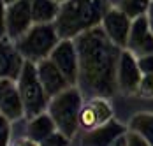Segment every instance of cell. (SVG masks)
<instances>
[{"label": "cell", "mask_w": 153, "mask_h": 146, "mask_svg": "<svg viewBox=\"0 0 153 146\" xmlns=\"http://www.w3.org/2000/svg\"><path fill=\"white\" fill-rule=\"evenodd\" d=\"M33 23H55L60 4L56 0H30Z\"/></svg>", "instance_id": "17"}, {"label": "cell", "mask_w": 153, "mask_h": 146, "mask_svg": "<svg viewBox=\"0 0 153 146\" xmlns=\"http://www.w3.org/2000/svg\"><path fill=\"white\" fill-rule=\"evenodd\" d=\"M152 0H120L118 4H114L118 9H122L127 16H130L132 19H136L143 14H148Z\"/></svg>", "instance_id": "19"}, {"label": "cell", "mask_w": 153, "mask_h": 146, "mask_svg": "<svg viewBox=\"0 0 153 146\" xmlns=\"http://www.w3.org/2000/svg\"><path fill=\"white\" fill-rule=\"evenodd\" d=\"M113 118V107L107 97H88L79 109V132L92 130ZM77 132V134H79Z\"/></svg>", "instance_id": "6"}, {"label": "cell", "mask_w": 153, "mask_h": 146, "mask_svg": "<svg viewBox=\"0 0 153 146\" xmlns=\"http://www.w3.org/2000/svg\"><path fill=\"white\" fill-rule=\"evenodd\" d=\"M71 143V139L60 130H55L49 137H48L46 141L42 143V145H48V146H60V145H69Z\"/></svg>", "instance_id": "21"}, {"label": "cell", "mask_w": 153, "mask_h": 146, "mask_svg": "<svg viewBox=\"0 0 153 146\" xmlns=\"http://www.w3.org/2000/svg\"><path fill=\"white\" fill-rule=\"evenodd\" d=\"M56 2H58V4H62V2H63V0H56Z\"/></svg>", "instance_id": "32"}, {"label": "cell", "mask_w": 153, "mask_h": 146, "mask_svg": "<svg viewBox=\"0 0 153 146\" xmlns=\"http://www.w3.org/2000/svg\"><path fill=\"white\" fill-rule=\"evenodd\" d=\"M5 14H7V4L5 0H0V37H5Z\"/></svg>", "instance_id": "24"}, {"label": "cell", "mask_w": 153, "mask_h": 146, "mask_svg": "<svg viewBox=\"0 0 153 146\" xmlns=\"http://www.w3.org/2000/svg\"><path fill=\"white\" fill-rule=\"evenodd\" d=\"M7 127H11L9 118L5 116V115H2V113H0V130H2V129H7Z\"/></svg>", "instance_id": "27"}, {"label": "cell", "mask_w": 153, "mask_h": 146, "mask_svg": "<svg viewBox=\"0 0 153 146\" xmlns=\"http://www.w3.org/2000/svg\"><path fill=\"white\" fill-rule=\"evenodd\" d=\"M137 93L141 97H153V74H143Z\"/></svg>", "instance_id": "20"}, {"label": "cell", "mask_w": 153, "mask_h": 146, "mask_svg": "<svg viewBox=\"0 0 153 146\" xmlns=\"http://www.w3.org/2000/svg\"><path fill=\"white\" fill-rule=\"evenodd\" d=\"M0 113L9 118V121H18L25 116V106H23V99L19 95V90L16 86V81H13L7 90L4 92L2 99H0Z\"/></svg>", "instance_id": "16"}, {"label": "cell", "mask_w": 153, "mask_h": 146, "mask_svg": "<svg viewBox=\"0 0 153 146\" xmlns=\"http://www.w3.org/2000/svg\"><path fill=\"white\" fill-rule=\"evenodd\" d=\"M137 63H139V69H141L143 74H153V53L152 55L139 57Z\"/></svg>", "instance_id": "23"}, {"label": "cell", "mask_w": 153, "mask_h": 146, "mask_svg": "<svg viewBox=\"0 0 153 146\" xmlns=\"http://www.w3.org/2000/svg\"><path fill=\"white\" fill-rule=\"evenodd\" d=\"M74 42L79 57L76 86L83 97H113L118 92L116 72L122 48L107 37L100 25L79 34Z\"/></svg>", "instance_id": "1"}, {"label": "cell", "mask_w": 153, "mask_h": 146, "mask_svg": "<svg viewBox=\"0 0 153 146\" xmlns=\"http://www.w3.org/2000/svg\"><path fill=\"white\" fill-rule=\"evenodd\" d=\"M127 129L123 127L122 123H118L116 120H109L106 123L95 127L92 130H86V132H79L76 139L79 145H92V146H104V145H113L116 141L118 136L125 134Z\"/></svg>", "instance_id": "12"}, {"label": "cell", "mask_w": 153, "mask_h": 146, "mask_svg": "<svg viewBox=\"0 0 153 146\" xmlns=\"http://www.w3.org/2000/svg\"><path fill=\"white\" fill-rule=\"evenodd\" d=\"M125 136H127V145L130 146H146L148 145V141L136 130H130V129H127L125 132Z\"/></svg>", "instance_id": "22"}, {"label": "cell", "mask_w": 153, "mask_h": 146, "mask_svg": "<svg viewBox=\"0 0 153 146\" xmlns=\"http://www.w3.org/2000/svg\"><path fill=\"white\" fill-rule=\"evenodd\" d=\"M25 58L16 49L14 41L9 37H0V79L16 81L21 74Z\"/></svg>", "instance_id": "13"}, {"label": "cell", "mask_w": 153, "mask_h": 146, "mask_svg": "<svg viewBox=\"0 0 153 146\" xmlns=\"http://www.w3.org/2000/svg\"><path fill=\"white\" fill-rule=\"evenodd\" d=\"M16 86H18L19 95L23 99L25 116L27 118H33L48 109L49 97H48L46 90H44L39 76H37V67H35L33 62L25 60L21 74L16 79Z\"/></svg>", "instance_id": "5"}, {"label": "cell", "mask_w": 153, "mask_h": 146, "mask_svg": "<svg viewBox=\"0 0 153 146\" xmlns=\"http://www.w3.org/2000/svg\"><path fill=\"white\" fill-rule=\"evenodd\" d=\"M150 19V18H148ZM150 28H152V32H153V19H150Z\"/></svg>", "instance_id": "29"}, {"label": "cell", "mask_w": 153, "mask_h": 146, "mask_svg": "<svg viewBox=\"0 0 153 146\" xmlns=\"http://www.w3.org/2000/svg\"><path fill=\"white\" fill-rule=\"evenodd\" d=\"M33 25L30 0H16L7 5L5 14V37L11 41L19 39Z\"/></svg>", "instance_id": "7"}, {"label": "cell", "mask_w": 153, "mask_h": 146, "mask_svg": "<svg viewBox=\"0 0 153 146\" xmlns=\"http://www.w3.org/2000/svg\"><path fill=\"white\" fill-rule=\"evenodd\" d=\"M13 83V79H0V99H2V95H4V92L7 90V86Z\"/></svg>", "instance_id": "26"}, {"label": "cell", "mask_w": 153, "mask_h": 146, "mask_svg": "<svg viewBox=\"0 0 153 146\" xmlns=\"http://www.w3.org/2000/svg\"><path fill=\"white\" fill-rule=\"evenodd\" d=\"M13 2H16V0H5V4L9 5V4H13Z\"/></svg>", "instance_id": "31"}, {"label": "cell", "mask_w": 153, "mask_h": 146, "mask_svg": "<svg viewBox=\"0 0 153 146\" xmlns=\"http://www.w3.org/2000/svg\"><path fill=\"white\" fill-rule=\"evenodd\" d=\"M11 139H13L11 127H7V129H2V130H0V146H2V145H11Z\"/></svg>", "instance_id": "25"}, {"label": "cell", "mask_w": 153, "mask_h": 146, "mask_svg": "<svg viewBox=\"0 0 153 146\" xmlns=\"http://www.w3.org/2000/svg\"><path fill=\"white\" fill-rule=\"evenodd\" d=\"M49 58L56 63V67L69 79V83L76 86L77 76H79V57H77V48L74 39H60V42L55 46Z\"/></svg>", "instance_id": "8"}, {"label": "cell", "mask_w": 153, "mask_h": 146, "mask_svg": "<svg viewBox=\"0 0 153 146\" xmlns=\"http://www.w3.org/2000/svg\"><path fill=\"white\" fill-rule=\"evenodd\" d=\"M35 67H37V76H39V79H41V83H42L49 99L55 97L56 93L63 92L65 88L72 86L69 83V79L63 76V72L56 67V63L51 58H44L41 62H37Z\"/></svg>", "instance_id": "14"}, {"label": "cell", "mask_w": 153, "mask_h": 146, "mask_svg": "<svg viewBox=\"0 0 153 146\" xmlns=\"http://www.w3.org/2000/svg\"><path fill=\"white\" fill-rule=\"evenodd\" d=\"M109 2H111V4H113V5H114V4H118V2H120V0H109Z\"/></svg>", "instance_id": "30"}, {"label": "cell", "mask_w": 153, "mask_h": 146, "mask_svg": "<svg viewBox=\"0 0 153 146\" xmlns=\"http://www.w3.org/2000/svg\"><path fill=\"white\" fill-rule=\"evenodd\" d=\"M60 34L55 23H33L19 39H16V49L28 62H41L49 58L55 46L60 42Z\"/></svg>", "instance_id": "4"}, {"label": "cell", "mask_w": 153, "mask_h": 146, "mask_svg": "<svg viewBox=\"0 0 153 146\" xmlns=\"http://www.w3.org/2000/svg\"><path fill=\"white\" fill-rule=\"evenodd\" d=\"M111 5L109 0H63L55 27L62 39H74L79 34L99 27Z\"/></svg>", "instance_id": "2"}, {"label": "cell", "mask_w": 153, "mask_h": 146, "mask_svg": "<svg viewBox=\"0 0 153 146\" xmlns=\"http://www.w3.org/2000/svg\"><path fill=\"white\" fill-rule=\"evenodd\" d=\"M100 27L104 28L107 37L114 44H118L122 49L127 48L128 34H130V28H132V18L130 16H127L116 5H111L107 9V13L104 14V19H102Z\"/></svg>", "instance_id": "10"}, {"label": "cell", "mask_w": 153, "mask_h": 146, "mask_svg": "<svg viewBox=\"0 0 153 146\" xmlns=\"http://www.w3.org/2000/svg\"><path fill=\"white\" fill-rule=\"evenodd\" d=\"M143 77V72L139 69L137 57L130 53L127 48L122 49L120 62H118V72H116V83H118V92L125 95L137 93L139 81Z\"/></svg>", "instance_id": "9"}, {"label": "cell", "mask_w": 153, "mask_h": 146, "mask_svg": "<svg viewBox=\"0 0 153 146\" xmlns=\"http://www.w3.org/2000/svg\"><path fill=\"white\" fill-rule=\"evenodd\" d=\"M148 18L153 19V0H152V4H150V9H148Z\"/></svg>", "instance_id": "28"}, {"label": "cell", "mask_w": 153, "mask_h": 146, "mask_svg": "<svg viewBox=\"0 0 153 146\" xmlns=\"http://www.w3.org/2000/svg\"><path fill=\"white\" fill-rule=\"evenodd\" d=\"M83 101L85 97L81 90L77 86H69L51 97L48 104L46 111L51 115L56 129L63 132L71 141H74L79 132V109L83 106Z\"/></svg>", "instance_id": "3"}, {"label": "cell", "mask_w": 153, "mask_h": 146, "mask_svg": "<svg viewBox=\"0 0 153 146\" xmlns=\"http://www.w3.org/2000/svg\"><path fill=\"white\" fill-rule=\"evenodd\" d=\"M55 130H58V129H56L53 118L48 111H44V113H41V115H37L33 118H27V121H25L27 137L30 141H33L35 145H42Z\"/></svg>", "instance_id": "15"}, {"label": "cell", "mask_w": 153, "mask_h": 146, "mask_svg": "<svg viewBox=\"0 0 153 146\" xmlns=\"http://www.w3.org/2000/svg\"><path fill=\"white\" fill-rule=\"evenodd\" d=\"M127 49L130 53H134L137 58L153 53V32L150 28L148 14H143L132 19V28L128 34Z\"/></svg>", "instance_id": "11"}, {"label": "cell", "mask_w": 153, "mask_h": 146, "mask_svg": "<svg viewBox=\"0 0 153 146\" xmlns=\"http://www.w3.org/2000/svg\"><path fill=\"white\" fill-rule=\"evenodd\" d=\"M128 129L130 130L139 132L148 145L153 146V115L152 113H137L130 118L128 121Z\"/></svg>", "instance_id": "18"}]
</instances>
